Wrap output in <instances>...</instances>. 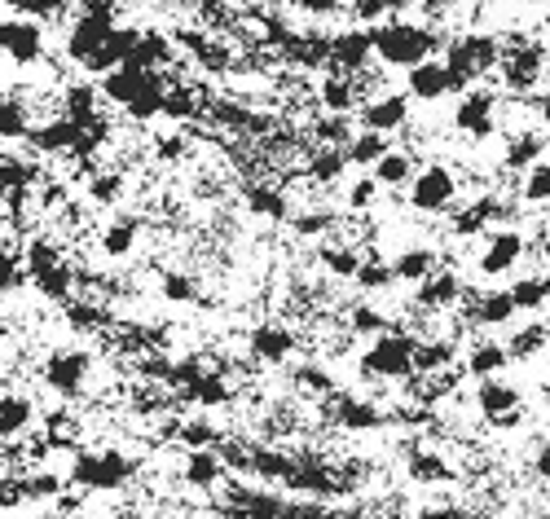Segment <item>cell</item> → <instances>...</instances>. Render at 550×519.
I'll return each instance as SVG.
<instances>
[{
  "mask_svg": "<svg viewBox=\"0 0 550 519\" xmlns=\"http://www.w3.org/2000/svg\"><path fill=\"white\" fill-rule=\"evenodd\" d=\"M445 36L436 27H418V22L405 18H388L374 27V58L383 66H396V71H414V66L432 62L436 49H445Z\"/></svg>",
  "mask_w": 550,
  "mask_h": 519,
  "instance_id": "1",
  "label": "cell"
},
{
  "mask_svg": "<svg viewBox=\"0 0 550 519\" xmlns=\"http://www.w3.org/2000/svg\"><path fill=\"white\" fill-rule=\"evenodd\" d=\"M445 66L454 71L458 93H467V84L484 80L489 71L502 66V40L489 36V31H458L445 44Z\"/></svg>",
  "mask_w": 550,
  "mask_h": 519,
  "instance_id": "2",
  "label": "cell"
},
{
  "mask_svg": "<svg viewBox=\"0 0 550 519\" xmlns=\"http://www.w3.org/2000/svg\"><path fill=\"white\" fill-rule=\"evenodd\" d=\"M137 476V462L124 449H80L71 458V484L88 493H119Z\"/></svg>",
  "mask_w": 550,
  "mask_h": 519,
  "instance_id": "3",
  "label": "cell"
},
{
  "mask_svg": "<svg viewBox=\"0 0 550 519\" xmlns=\"http://www.w3.org/2000/svg\"><path fill=\"white\" fill-rule=\"evenodd\" d=\"M115 14H119L115 0H80V9H75V18H71V31H66V58L80 66L93 62V53L119 31Z\"/></svg>",
  "mask_w": 550,
  "mask_h": 519,
  "instance_id": "4",
  "label": "cell"
},
{
  "mask_svg": "<svg viewBox=\"0 0 550 519\" xmlns=\"http://www.w3.org/2000/svg\"><path fill=\"white\" fill-rule=\"evenodd\" d=\"M414 352H418V335H410L405 326H392L388 335H379L366 352H361V374L388 379V383H410L418 374Z\"/></svg>",
  "mask_w": 550,
  "mask_h": 519,
  "instance_id": "5",
  "label": "cell"
},
{
  "mask_svg": "<svg viewBox=\"0 0 550 519\" xmlns=\"http://www.w3.org/2000/svg\"><path fill=\"white\" fill-rule=\"evenodd\" d=\"M502 88L511 97H524L533 93L537 97V80H542L546 71V49L542 40H524V36H511L502 44Z\"/></svg>",
  "mask_w": 550,
  "mask_h": 519,
  "instance_id": "6",
  "label": "cell"
},
{
  "mask_svg": "<svg viewBox=\"0 0 550 519\" xmlns=\"http://www.w3.org/2000/svg\"><path fill=\"white\" fill-rule=\"evenodd\" d=\"M88 374H93V352L88 348H53L49 357H44V366H40L44 388L66 396V401L84 392Z\"/></svg>",
  "mask_w": 550,
  "mask_h": 519,
  "instance_id": "7",
  "label": "cell"
},
{
  "mask_svg": "<svg viewBox=\"0 0 550 519\" xmlns=\"http://www.w3.org/2000/svg\"><path fill=\"white\" fill-rule=\"evenodd\" d=\"M458 198V176L445 168V163H423L418 176L410 181V207L414 212H427V216H440L449 212Z\"/></svg>",
  "mask_w": 550,
  "mask_h": 519,
  "instance_id": "8",
  "label": "cell"
},
{
  "mask_svg": "<svg viewBox=\"0 0 550 519\" xmlns=\"http://www.w3.org/2000/svg\"><path fill=\"white\" fill-rule=\"evenodd\" d=\"M454 128L471 141H489L498 132V93L489 88H467L454 106Z\"/></svg>",
  "mask_w": 550,
  "mask_h": 519,
  "instance_id": "9",
  "label": "cell"
},
{
  "mask_svg": "<svg viewBox=\"0 0 550 519\" xmlns=\"http://www.w3.org/2000/svg\"><path fill=\"white\" fill-rule=\"evenodd\" d=\"M0 49H5V62L9 66H36L44 58V27H40V18H27V14L5 18V27H0Z\"/></svg>",
  "mask_w": 550,
  "mask_h": 519,
  "instance_id": "10",
  "label": "cell"
},
{
  "mask_svg": "<svg viewBox=\"0 0 550 519\" xmlns=\"http://www.w3.org/2000/svg\"><path fill=\"white\" fill-rule=\"evenodd\" d=\"M330 418H335L339 432H352V436L379 432V427L388 423V414H383L370 396H357V392H335L330 396Z\"/></svg>",
  "mask_w": 550,
  "mask_h": 519,
  "instance_id": "11",
  "label": "cell"
},
{
  "mask_svg": "<svg viewBox=\"0 0 550 519\" xmlns=\"http://www.w3.org/2000/svg\"><path fill=\"white\" fill-rule=\"evenodd\" d=\"M374 62V27H348L330 36V66L339 75H361Z\"/></svg>",
  "mask_w": 550,
  "mask_h": 519,
  "instance_id": "12",
  "label": "cell"
},
{
  "mask_svg": "<svg viewBox=\"0 0 550 519\" xmlns=\"http://www.w3.org/2000/svg\"><path fill=\"white\" fill-rule=\"evenodd\" d=\"M410 102L414 97L410 93H374L361 102V128H370V132H401V128H410Z\"/></svg>",
  "mask_w": 550,
  "mask_h": 519,
  "instance_id": "13",
  "label": "cell"
},
{
  "mask_svg": "<svg viewBox=\"0 0 550 519\" xmlns=\"http://www.w3.org/2000/svg\"><path fill=\"white\" fill-rule=\"evenodd\" d=\"M524 234L520 229H489V238H484V251H480V273L484 278H502V273H511L515 264L524 260Z\"/></svg>",
  "mask_w": 550,
  "mask_h": 519,
  "instance_id": "14",
  "label": "cell"
},
{
  "mask_svg": "<svg viewBox=\"0 0 550 519\" xmlns=\"http://www.w3.org/2000/svg\"><path fill=\"white\" fill-rule=\"evenodd\" d=\"M247 348L256 361H264V366H282V361H291V352L300 348V335H295L286 322H260L247 335Z\"/></svg>",
  "mask_w": 550,
  "mask_h": 519,
  "instance_id": "15",
  "label": "cell"
},
{
  "mask_svg": "<svg viewBox=\"0 0 550 519\" xmlns=\"http://www.w3.org/2000/svg\"><path fill=\"white\" fill-rule=\"evenodd\" d=\"M31 150L36 154H75L84 141V124H75L71 115H58V119H44V124H36L27 132Z\"/></svg>",
  "mask_w": 550,
  "mask_h": 519,
  "instance_id": "16",
  "label": "cell"
},
{
  "mask_svg": "<svg viewBox=\"0 0 550 519\" xmlns=\"http://www.w3.org/2000/svg\"><path fill=\"white\" fill-rule=\"evenodd\" d=\"M405 93H410L414 102H440V97L458 93V80L445 62L432 58V62L414 66V71H405Z\"/></svg>",
  "mask_w": 550,
  "mask_h": 519,
  "instance_id": "17",
  "label": "cell"
},
{
  "mask_svg": "<svg viewBox=\"0 0 550 519\" xmlns=\"http://www.w3.org/2000/svg\"><path fill=\"white\" fill-rule=\"evenodd\" d=\"M462 278L454 269H436L427 282L414 286V308H423V313H445V308L462 304Z\"/></svg>",
  "mask_w": 550,
  "mask_h": 519,
  "instance_id": "18",
  "label": "cell"
},
{
  "mask_svg": "<svg viewBox=\"0 0 550 519\" xmlns=\"http://www.w3.org/2000/svg\"><path fill=\"white\" fill-rule=\"evenodd\" d=\"M476 410L484 414V423H498V418L524 410V396H520L515 383H506L502 374L498 379H480L476 383Z\"/></svg>",
  "mask_w": 550,
  "mask_h": 519,
  "instance_id": "19",
  "label": "cell"
},
{
  "mask_svg": "<svg viewBox=\"0 0 550 519\" xmlns=\"http://www.w3.org/2000/svg\"><path fill=\"white\" fill-rule=\"evenodd\" d=\"M225 476H229V467H225V458H220V449H190L185 462H181V480L198 493L220 489Z\"/></svg>",
  "mask_w": 550,
  "mask_h": 519,
  "instance_id": "20",
  "label": "cell"
},
{
  "mask_svg": "<svg viewBox=\"0 0 550 519\" xmlns=\"http://www.w3.org/2000/svg\"><path fill=\"white\" fill-rule=\"evenodd\" d=\"M520 313L515 308V295H511V286L506 291H471V326H489V330H502V326H511V317Z\"/></svg>",
  "mask_w": 550,
  "mask_h": 519,
  "instance_id": "21",
  "label": "cell"
},
{
  "mask_svg": "<svg viewBox=\"0 0 550 519\" xmlns=\"http://www.w3.org/2000/svg\"><path fill=\"white\" fill-rule=\"evenodd\" d=\"M154 80V71H141V66H115V71H110V75H102V80H97V84H102V97H106V102H115V106H132V102H137V97L141 93H146V84Z\"/></svg>",
  "mask_w": 550,
  "mask_h": 519,
  "instance_id": "22",
  "label": "cell"
},
{
  "mask_svg": "<svg viewBox=\"0 0 550 519\" xmlns=\"http://www.w3.org/2000/svg\"><path fill=\"white\" fill-rule=\"evenodd\" d=\"M242 203H247L251 216H264V220H291V194H286L282 185L247 181V185H242Z\"/></svg>",
  "mask_w": 550,
  "mask_h": 519,
  "instance_id": "23",
  "label": "cell"
},
{
  "mask_svg": "<svg viewBox=\"0 0 550 519\" xmlns=\"http://www.w3.org/2000/svg\"><path fill=\"white\" fill-rule=\"evenodd\" d=\"M348 150H339V146H308V154H304V181L308 185H335L339 176L348 172Z\"/></svg>",
  "mask_w": 550,
  "mask_h": 519,
  "instance_id": "24",
  "label": "cell"
},
{
  "mask_svg": "<svg viewBox=\"0 0 550 519\" xmlns=\"http://www.w3.org/2000/svg\"><path fill=\"white\" fill-rule=\"evenodd\" d=\"M317 106L326 110V115H352V110L361 106V88L352 75H322L317 80Z\"/></svg>",
  "mask_w": 550,
  "mask_h": 519,
  "instance_id": "25",
  "label": "cell"
},
{
  "mask_svg": "<svg viewBox=\"0 0 550 519\" xmlns=\"http://www.w3.org/2000/svg\"><path fill=\"white\" fill-rule=\"evenodd\" d=\"M511 348L502 344V339H480V344L467 348V361H462V370L471 374V379H498V374L511 366Z\"/></svg>",
  "mask_w": 550,
  "mask_h": 519,
  "instance_id": "26",
  "label": "cell"
},
{
  "mask_svg": "<svg viewBox=\"0 0 550 519\" xmlns=\"http://www.w3.org/2000/svg\"><path fill=\"white\" fill-rule=\"evenodd\" d=\"M31 423H36V401L27 392H5V401H0V436H5V445H18L31 432Z\"/></svg>",
  "mask_w": 550,
  "mask_h": 519,
  "instance_id": "27",
  "label": "cell"
},
{
  "mask_svg": "<svg viewBox=\"0 0 550 519\" xmlns=\"http://www.w3.org/2000/svg\"><path fill=\"white\" fill-rule=\"evenodd\" d=\"M405 476L414 484H449L454 480V467H449V458L440 454L432 445H414L410 458H405Z\"/></svg>",
  "mask_w": 550,
  "mask_h": 519,
  "instance_id": "28",
  "label": "cell"
},
{
  "mask_svg": "<svg viewBox=\"0 0 550 519\" xmlns=\"http://www.w3.org/2000/svg\"><path fill=\"white\" fill-rule=\"evenodd\" d=\"M542 154H546V137L537 128H524V132H515V137H506L502 168L506 172H528V168L542 163Z\"/></svg>",
  "mask_w": 550,
  "mask_h": 519,
  "instance_id": "29",
  "label": "cell"
},
{
  "mask_svg": "<svg viewBox=\"0 0 550 519\" xmlns=\"http://www.w3.org/2000/svg\"><path fill=\"white\" fill-rule=\"evenodd\" d=\"M370 176L383 185V190H410V181L418 176V168H414V150H396V146H392V150L370 168Z\"/></svg>",
  "mask_w": 550,
  "mask_h": 519,
  "instance_id": "30",
  "label": "cell"
},
{
  "mask_svg": "<svg viewBox=\"0 0 550 519\" xmlns=\"http://www.w3.org/2000/svg\"><path fill=\"white\" fill-rule=\"evenodd\" d=\"M22 264L31 269V278H40V273H53L62 269L66 256H62V242L53 234H31L27 242H22Z\"/></svg>",
  "mask_w": 550,
  "mask_h": 519,
  "instance_id": "31",
  "label": "cell"
},
{
  "mask_svg": "<svg viewBox=\"0 0 550 519\" xmlns=\"http://www.w3.org/2000/svg\"><path fill=\"white\" fill-rule=\"evenodd\" d=\"M185 405H203V410H225L229 401H234V383H229V374L212 370L207 379H198L190 392H176Z\"/></svg>",
  "mask_w": 550,
  "mask_h": 519,
  "instance_id": "32",
  "label": "cell"
},
{
  "mask_svg": "<svg viewBox=\"0 0 550 519\" xmlns=\"http://www.w3.org/2000/svg\"><path fill=\"white\" fill-rule=\"evenodd\" d=\"M132 66H141V71H168V66H176V40H168L163 31H141Z\"/></svg>",
  "mask_w": 550,
  "mask_h": 519,
  "instance_id": "33",
  "label": "cell"
},
{
  "mask_svg": "<svg viewBox=\"0 0 550 519\" xmlns=\"http://www.w3.org/2000/svg\"><path fill=\"white\" fill-rule=\"evenodd\" d=\"M62 317H66V326H71L75 335H102V330L110 326V308L93 304L88 295H75L71 304H62Z\"/></svg>",
  "mask_w": 550,
  "mask_h": 519,
  "instance_id": "34",
  "label": "cell"
},
{
  "mask_svg": "<svg viewBox=\"0 0 550 519\" xmlns=\"http://www.w3.org/2000/svg\"><path fill=\"white\" fill-rule=\"evenodd\" d=\"M36 128L31 124V110H27V97L18 88H5V102H0V137L9 141H27V132Z\"/></svg>",
  "mask_w": 550,
  "mask_h": 519,
  "instance_id": "35",
  "label": "cell"
},
{
  "mask_svg": "<svg viewBox=\"0 0 550 519\" xmlns=\"http://www.w3.org/2000/svg\"><path fill=\"white\" fill-rule=\"evenodd\" d=\"M414 366L418 374H449V366H458V344L454 339H418V352H414Z\"/></svg>",
  "mask_w": 550,
  "mask_h": 519,
  "instance_id": "36",
  "label": "cell"
},
{
  "mask_svg": "<svg viewBox=\"0 0 550 519\" xmlns=\"http://www.w3.org/2000/svg\"><path fill=\"white\" fill-rule=\"evenodd\" d=\"M392 269H396V282L418 286V282H427L440 269V256H436L432 247H405L401 256L392 260Z\"/></svg>",
  "mask_w": 550,
  "mask_h": 519,
  "instance_id": "37",
  "label": "cell"
},
{
  "mask_svg": "<svg viewBox=\"0 0 550 519\" xmlns=\"http://www.w3.org/2000/svg\"><path fill=\"white\" fill-rule=\"evenodd\" d=\"M137 238H141V220H132V216L110 220V225L102 229V256L106 260L132 256V251H137Z\"/></svg>",
  "mask_w": 550,
  "mask_h": 519,
  "instance_id": "38",
  "label": "cell"
},
{
  "mask_svg": "<svg viewBox=\"0 0 550 519\" xmlns=\"http://www.w3.org/2000/svg\"><path fill=\"white\" fill-rule=\"evenodd\" d=\"M291 388L300 396H313V401H330L335 396V374L322 361H304V366H295L291 374Z\"/></svg>",
  "mask_w": 550,
  "mask_h": 519,
  "instance_id": "39",
  "label": "cell"
},
{
  "mask_svg": "<svg viewBox=\"0 0 550 519\" xmlns=\"http://www.w3.org/2000/svg\"><path fill=\"white\" fill-rule=\"evenodd\" d=\"M84 194H88V203H97V207H119L128 198V172H115V168L93 172Z\"/></svg>",
  "mask_w": 550,
  "mask_h": 519,
  "instance_id": "40",
  "label": "cell"
},
{
  "mask_svg": "<svg viewBox=\"0 0 550 519\" xmlns=\"http://www.w3.org/2000/svg\"><path fill=\"white\" fill-rule=\"evenodd\" d=\"M511 295L520 313H542V308H550V278L546 273H524V278L511 282Z\"/></svg>",
  "mask_w": 550,
  "mask_h": 519,
  "instance_id": "41",
  "label": "cell"
},
{
  "mask_svg": "<svg viewBox=\"0 0 550 519\" xmlns=\"http://www.w3.org/2000/svg\"><path fill=\"white\" fill-rule=\"evenodd\" d=\"M317 260H322V269L330 273V278H339V282H357V273H361V264H366V256H361L357 247H322L317 251Z\"/></svg>",
  "mask_w": 550,
  "mask_h": 519,
  "instance_id": "42",
  "label": "cell"
},
{
  "mask_svg": "<svg viewBox=\"0 0 550 519\" xmlns=\"http://www.w3.org/2000/svg\"><path fill=\"white\" fill-rule=\"evenodd\" d=\"M388 150H392L388 132H370V128H361L357 137L348 141V159H352V168H374V163H379Z\"/></svg>",
  "mask_w": 550,
  "mask_h": 519,
  "instance_id": "43",
  "label": "cell"
},
{
  "mask_svg": "<svg viewBox=\"0 0 550 519\" xmlns=\"http://www.w3.org/2000/svg\"><path fill=\"white\" fill-rule=\"evenodd\" d=\"M308 132H313V146H339V150H348V141L357 137V128H352L348 115H326V110L313 119Z\"/></svg>",
  "mask_w": 550,
  "mask_h": 519,
  "instance_id": "44",
  "label": "cell"
},
{
  "mask_svg": "<svg viewBox=\"0 0 550 519\" xmlns=\"http://www.w3.org/2000/svg\"><path fill=\"white\" fill-rule=\"evenodd\" d=\"M506 348H511V357H515V361L537 357L542 348H550V326H546V322H528V326H520V330H511Z\"/></svg>",
  "mask_w": 550,
  "mask_h": 519,
  "instance_id": "45",
  "label": "cell"
},
{
  "mask_svg": "<svg viewBox=\"0 0 550 519\" xmlns=\"http://www.w3.org/2000/svg\"><path fill=\"white\" fill-rule=\"evenodd\" d=\"M344 330H348V335H370V339H379V335H388V330H392V322H388V317H383L374 304L361 300V304L348 308Z\"/></svg>",
  "mask_w": 550,
  "mask_h": 519,
  "instance_id": "46",
  "label": "cell"
},
{
  "mask_svg": "<svg viewBox=\"0 0 550 519\" xmlns=\"http://www.w3.org/2000/svg\"><path fill=\"white\" fill-rule=\"evenodd\" d=\"M357 286H361L366 295H383V291H392V286H396V269H392V260L366 256V264H361V273H357Z\"/></svg>",
  "mask_w": 550,
  "mask_h": 519,
  "instance_id": "47",
  "label": "cell"
},
{
  "mask_svg": "<svg viewBox=\"0 0 550 519\" xmlns=\"http://www.w3.org/2000/svg\"><path fill=\"white\" fill-rule=\"evenodd\" d=\"M176 440H181L185 449H216L225 436H220L207 418H181V423H176Z\"/></svg>",
  "mask_w": 550,
  "mask_h": 519,
  "instance_id": "48",
  "label": "cell"
},
{
  "mask_svg": "<svg viewBox=\"0 0 550 519\" xmlns=\"http://www.w3.org/2000/svg\"><path fill=\"white\" fill-rule=\"evenodd\" d=\"M159 295L163 300H172V304H194L198 300V278L194 273H185V269H168L159 278Z\"/></svg>",
  "mask_w": 550,
  "mask_h": 519,
  "instance_id": "49",
  "label": "cell"
},
{
  "mask_svg": "<svg viewBox=\"0 0 550 519\" xmlns=\"http://www.w3.org/2000/svg\"><path fill=\"white\" fill-rule=\"evenodd\" d=\"M335 225H339V212H330V207H313V212H295V216H291V229H295L300 238L330 234Z\"/></svg>",
  "mask_w": 550,
  "mask_h": 519,
  "instance_id": "50",
  "label": "cell"
},
{
  "mask_svg": "<svg viewBox=\"0 0 550 519\" xmlns=\"http://www.w3.org/2000/svg\"><path fill=\"white\" fill-rule=\"evenodd\" d=\"M520 198H524V203H533V207L550 203V163H546V159L537 163V168H528V172H524V181H520Z\"/></svg>",
  "mask_w": 550,
  "mask_h": 519,
  "instance_id": "51",
  "label": "cell"
},
{
  "mask_svg": "<svg viewBox=\"0 0 550 519\" xmlns=\"http://www.w3.org/2000/svg\"><path fill=\"white\" fill-rule=\"evenodd\" d=\"M348 14L357 18V27L388 22V14H396V0H348Z\"/></svg>",
  "mask_w": 550,
  "mask_h": 519,
  "instance_id": "52",
  "label": "cell"
},
{
  "mask_svg": "<svg viewBox=\"0 0 550 519\" xmlns=\"http://www.w3.org/2000/svg\"><path fill=\"white\" fill-rule=\"evenodd\" d=\"M379 190H383V185L379 181H374V176H357V181H352L348 185V207H352V212H366V207H374V198H379Z\"/></svg>",
  "mask_w": 550,
  "mask_h": 519,
  "instance_id": "53",
  "label": "cell"
},
{
  "mask_svg": "<svg viewBox=\"0 0 550 519\" xmlns=\"http://www.w3.org/2000/svg\"><path fill=\"white\" fill-rule=\"evenodd\" d=\"M154 150H159V154H154L159 163H181V159H185V150H190V141H185V128H181V132H172V137H163Z\"/></svg>",
  "mask_w": 550,
  "mask_h": 519,
  "instance_id": "54",
  "label": "cell"
},
{
  "mask_svg": "<svg viewBox=\"0 0 550 519\" xmlns=\"http://www.w3.org/2000/svg\"><path fill=\"white\" fill-rule=\"evenodd\" d=\"M286 5H291V9H304V14H313V18H330V14H339L348 0H286Z\"/></svg>",
  "mask_w": 550,
  "mask_h": 519,
  "instance_id": "55",
  "label": "cell"
},
{
  "mask_svg": "<svg viewBox=\"0 0 550 519\" xmlns=\"http://www.w3.org/2000/svg\"><path fill=\"white\" fill-rule=\"evenodd\" d=\"M423 519H484L476 506H462V502H449V506H436V511H427Z\"/></svg>",
  "mask_w": 550,
  "mask_h": 519,
  "instance_id": "56",
  "label": "cell"
},
{
  "mask_svg": "<svg viewBox=\"0 0 550 519\" xmlns=\"http://www.w3.org/2000/svg\"><path fill=\"white\" fill-rule=\"evenodd\" d=\"M533 476L542 480V484H550V440L533 454Z\"/></svg>",
  "mask_w": 550,
  "mask_h": 519,
  "instance_id": "57",
  "label": "cell"
},
{
  "mask_svg": "<svg viewBox=\"0 0 550 519\" xmlns=\"http://www.w3.org/2000/svg\"><path fill=\"white\" fill-rule=\"evenodd\" d=\"M533 115H537V119H542V124L550 128V88H546L542 97H533Z\"/></svg>",
  "mask_w": 550,
  "mask_h": 519,
  "instance_id": "58",
  "label": "cell"
},
{
  "mask_svg": "<svg viewBox=\"0 0 550 519\" xmlns=\"http://www.w3.org/2000/svg\"><path fill=\"white\" fill-rule=\"evenodd\" d=\"M542 260L550 264V234H542Z\"/></svg>",
  "mask_w": 550,
  "mask_h": 519,
  "instance_id": "59",
  "label": "cell"
},
{
  "mask_svg": "<svg viewBox=\"0 0 550 519\" xmlns=\"http://www.w3.org/2000/svg\"><path fill=\"white\" fill-rule=\"evenodd\" d=\"M137 519H163V515H137Z\"/></svg>",
  "mask_w": 550,
  "mask_h": 519,
  "instance_id": "60",
  "label": "cell"
}]
</instances>
